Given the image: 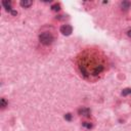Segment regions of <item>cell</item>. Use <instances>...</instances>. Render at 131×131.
<instances>
[{
  "instance_id": "6da1fadb",
  "label": "cell",
  "mask_w": 131,
  "mask_h": 131,
  "mask_svg": "<svg viewBox=\"0 0 131 131\" xmlns=\"http://www.w3.org/2000/svg\"><path fill=\"white\" fill-rule=\"evenodd\" d=\"M39 40H40V42H41L43 45H49V44L52 43V41H53V37H52V35H51L50 33L45 32V33L40 34V36H39Z\"/></svg>"
},
{
  "instance_id": "7a4b0ae2",
  "label": "cell",
  "mask_w": 131,
  "mask_h": 131,
  "mask_svg": "<svg viewBox=\"0 0 131 131\" xmlns=\"http://www.w3.org/2000/svg\"><path fill=\"white\" fill-rule=\"evenodd\" d=\"M59 31H60V33H61L62 35H64V36H70V35L72 34V32H73V28H72V26H70V25H62V26L59 28Z\"/></svg>"
},
{
  "instance_id": "3957f363",
  "label": "cell",
  "mask_w": 131,
  "mask_h": 131,
  "mask_svg": "<svg viewBox=\"0 0 131 131\" xmlns=\"http://www.w3.org/2000/svg\"><path fill=\"white\" fill-rule=\"evenodd\" d=\"M90 113H91V111L88 107H81V108L78 110V114L80 116H83V117H89Z\"/></svg>"
},
{
  "instance_id": "277c9868",
  "label": "cell",
  "mask_w": 131,
  "mask_h": 131,
  "mask_svg": "<svg viewBox=\"0 0 131 131\" xmlns=\"http://www.w3.org/2000/svg\"><path fill=\"white\" fill-rule=\"evenodd\" d=\"M19 5L21 7H24V8H27V7H30L32 5V1H30V0H21L19 2Z\"/></svg>"
},
{
  "instance_id": "5b68a950",
  "label": "cell",
  "mask_w": 131,
  "mask_h": 131,
  "mask_svg": "<svg viewBox=\"0 0 131 131\" xmlns=\"http://www.w3.org/2000/svg\"><path fill=\"white\" fill-rule=\"evenodd\" d=\"M130 6H131V2H129V1H123V2H121V8L123 10H128L130 8Z\"/></svg>"
},
{
  "instance_id": "8992f818",
  "label": "cell",
  "mask_w": 131,
  "mask_h": 131,
  "mask_svg": "<svg viewBox=\"0 0 131 131\" xmlns=\"http://www.w3.org/2000/svg\"><path fill=\"white\" fill-rule=\"evenodd\" d=\"M2 5L3 7L7 10V11H10L12 8H11V2L10 1H2Z\"/></svg>"
},
{
  "instance_id": "52a82bcc",
  "label": "cell",
  "mask_w": 131,
  "mask_h": 131,
  "mask_svg": "<svg viewBox=\"0 0 131 131\" xmlns=\"http://www.w3.org/2000/svg\"><path fill=\"white\" fill-rule=\"evenodd\" d=\"M51 10L52 11H58V10H60V4L59 3H55V4L51 5Z\"/></svg>"
},
{
  "instance_id": "ba28073f",
  "label": "cell",
  "mask_w": 131,
  "mask_h": 131,
  "mask_svg": "<svg viewBox=\"0 0 131 131\" xmlns=\"http://www.w3.org/2000/svg\"><path fill=\"white\" fill-rule=\"evenodd\" d=\"M82 126H83L84 128H86V129H91V128L93 127L92 123H90V122H83V123H82Z\"/></svg>"
},
{
  "instance_id": "9c48e42d",
  "label": "cell",
  "mask_w": 131,
  "mask_h": 131,
  "mask_svg": "<svg viewBox=\"0 0 131 131\" xmlns=\"http://www.w3.org/2000/svg\"><path fill=\"white\" fill-rule=\"evenodd\" d=\"M129 94H131V88H125V89L122 90V95L123 96H127Z\"/></svg>"
},
{
  "instance_id": "30bf717a",
  "label": "cell",
  "mask_w": 131,
  "mask_h": 131,
  "mask_svg": "<svg viewBox=\"0 0 131 131\" xmlns=\"http://www.w3.org/2000/svg\"><path fill=\"white\" fill-rule=\"evenodd\" d=\"M0 106H1V108H4L5 106H7V101L5 100V98H1V100H0Z\"/></svg>"
},
{
  "instance_id": "8fae6325",
  "label": "cell",
  "mask_w": 131,
  "mask_h": 131,
  "mask_svg": "<svg viewBox=\"0 0 131 131\" xmlns=\"http://www.w3.org/2000/svg\"><path fill=\"white\" fill-rule=\"evenodd\" d=\"M72 118H73V116H72V114H70V113H68V114H66L64 115V120L66 121H72Z\"/></svg>"
},
{
  "instance_id": "7c38bea8",
  "label": "cell",
  "mask_w": 131,
  "mask_h": 131,
  "mask_svg": "<svg viewBox=\"0 0 131 131\" xmlns=\"http://www.w3.org/2000/svg\"><path fill=\"white\" fill-rule=\"evenodd\" d=\"M66 15H63V14H59V15H56V19H58V20H63V19H66Z\"/></svg>"
},
{
  "instance_id": "4fadbf2b",
  "label": "cell",
  "mask_w": 131,
  "mask_h": 131,
  "mask_svg": "<svg viewBox=\"0 0 131 131\" xmlns=\"http://www.w3.org/2000/svg\"><path fill=\"white\" fill-rule=\"evenodd\" d=\"M9 12H10L12 15H16V14H17V11H16V10H14V9H11Z\"/></svg>"
},
{
  "instance_id": "5bb4252c",
  "label": "cell",
  "mask_w": 131,
  "mask_h": 131,
  "mask_svg": "<svg viewBox=\"0 0 131 131\" xmlns=\"http://www.w3.org/2000/svg\"><path fill=\"white\" fill-rule=\"evenodd\" d=\"M127 35H128L129 37H131V30H129V31L127 32Z\"/></svg>"
}]
</instances>
